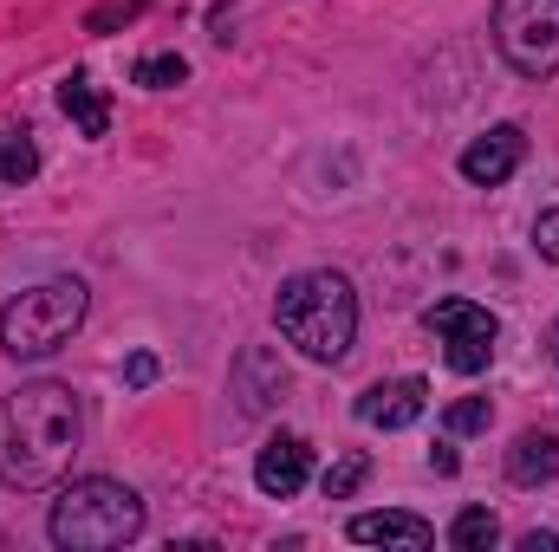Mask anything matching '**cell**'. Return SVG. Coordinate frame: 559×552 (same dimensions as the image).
<instances>
[{"label": "cell", "mask_w": 559, "mask_h": 552, "mask_svg": "<svg viewBox=\"0 0 559 552\" xmlns=\"http://www.w3.org/2000/svg\"><path fill=\"white\" fill-rule=\"evenodd\" d=\"M79 435H85V410H79L72 384H59V377L20 384L0 404V481L20 494L59 488L72 475Z\"/></svg>", "instance_id": "obj_1"}, {"label": "cell", "mask_w": 559, "mask_h": 552, "mask_svg": "<svg viewBox=\"0 0 559 552\" xmlns=\"http://www.w3.org/2000/svg\"><path fill=\"white\" fill-rule=\"evenodd\" d=\"M274 325L299 358L338 364L352 351V338H358V292H352V279L332 274V267H306V274L280 279Z\"/></svg>", "instance_id": "obj_2"}, {"label": "cell", "mask_w": 559, "mask_h": 552, "mask_svg": "<svg viewBox=\"0 0 559 552\" xmlns=\"http://www.w3.org/2000/svg\"><path fill=\"white\" fill-rule=\"evenodd\" d=\"M46 533L52 547L66 552H111L131 547L143 533V494L111 481V475H85V481H66L52 514H46Z\"/></svg>", "instance_id": "obj_3"}, {"label": "cell", "mask_w": 559, "mask_h": 552, "mask_svg": "<svg viewBox=\"0 0 559 552\" xmlns=\"http://www.w3.org/2000/svg\"><path fill=\"white\" fill-rule=\"evenodd\" d=\"M85 305H92V286L79 274H52L39 286H26L20 299H7L0 312V351L13 364H33V358H52L59 345H72V332L85 325Z\"/></svg>", "instance_id": "obj_4"}, {"label": "cell", "mask_w": 559, "mask_h": 552, "mask_svg": "<svg viewBox=\"0 0 559 552\" xmlns=\"http://www.w3.org/2000/svg\"><path fill=\"white\" fill-rule=\"evenodd\" d=\"M488 33H495V52L521 79H554L559 72V0H495Z\"/></svg>", "instance_id": "obj_5"}, {"label": "cell", "mask_w": 559, "mask_h": 552, "mask_svg": "<svg viewBox=\"0 0 559 552\" xmlns=\"http://www.w3.org/2000/svg\"><path fill=\"white\" fill-rule=\"evenodd\" d=\"M521 163H527V131H521V124H495V131H481V137L462 149L455 169H462L475 189H501Z\"/></svg>", "instance_id": "obj_6"}, {"label": "cell", "mask_w": 559, "mask_h": 552, "mask_svg": "<svg viewBox=\"0 0 559 552\" xmlns=\"http://www.w3.org/2000/svg\"><path fill=\"white\" fill-rule=\"evenodd\" d=\"M312 481V448H306V435H267V448L254 455V488L267 494V501H293L299 488Z\"/></svg>", "instance_id": "obj_7"}, {"label": "cell", "mask_w": 559, "mask_h": 552, "mask_svg": "<svg viewBox=\"0 0 559 552\" xmlns=\"http://www.w3.org/2000/svg\"><path fill=\"white\" fill-rule=\"evenodd\" d=\"M429 404V384L423 377H391V384H371L365 397H358V422H371V429H411Z\"/></svg>", "instance_id": "obj_8"}, {"label": "cell", "mask_w": 559, "mask_h": 552, "mask_svg": "<svg viewBox=\"0 0 559 552\" xmlns=\"http://www.w3.org/2000/svg\"><path fill=\"white\" fill-rule=\"evenodd\" d=\"M559 475V435L554 429H521L508 448V481L514 488H547Z\"/></svg>", "instance_id": "obj_9"}, {"label": "cell", "mask_w": 559, "mask_h": 552, "mask_svg": "<svg viewBox=\"0 0 559 552\" xmlns=\"http://www.w3.org/2000/svg\"><path fill=\"white\" fill-rule=\"evenodd\" d=\"M345 533H352L358 547H411V552L436 547V527L417 520V514H358Z\"/></svg>", "instance_id": "obj_10"}, {"label": "cell", "mask_w": 559, "mask_h": 552, "mask_svg": "<svg viewBox=\"0 0 559 552\" xmlns=\"http://www.w3.org/2000/svg\"><path fill=\"white\" fill-rule=\"evenodd\" d=\"M59 111L79 124V137H105V131H111V98H105L85 72H72V79L59 85Z\"/></svg>", "instance_id": "obj_11"}, {"label": "cell", "mask_w": 559, "mask_h": 552, "mask_svg": "<svg viewBox=\"0 0 559 552\" xmlns=\"http://www.w3.org/2000/svg\"><path fill=\"white\" fill-rule=\"evenodd\" d=\"M33 176H39V143H33V131L0 124V189H26Z\"/></svg>", "instance_id": "obj_12"}, {"label": "cell", "mask_w": 559, "mask_h": 552, "mask_svg": "<svg viewBox=\"0 0 559 552\" xmlns=\"http://www.w3.org/2000/svg\"><path fill=\"white\" fill-rule=\"evenodd\" d=\"M423 325L442 338V332H501V319L488 312V305H475V299H436L429 312H423Z\"/></svg>", "instance_id": "obj_13"}, {"label": "cell", "mask_w": 559, "mask_h": 552, "mask_svg": "<svg viewBox=\"0 0 559 552\" xmlns=\"http://www.w3.org/2000/svg\"><path fill=\"white\" fill-rule=\"evenodd\" d=\"M495 338H501V332H442V364H449L455 377H475V371H488Z\"/></svg>", "instance_id": "obj_14"}, {"label": "cell", "mask_w": 559, "mask_h": 552, "mask_svg": "<svg viewBox=\"0 0 559 552\" xmlns=\"http://www.w3.org/2000/svg\"><path fill=\"white\" fill-rule=\"evenodd\" d=\"M501 540V520L488 514V507H462L455 520H449V547L455 552H488Z\"/></svg>", "instance_id": "obj_15"}, {"label": "cell", "mask_w": 559, "mask_h": 552, "mask_svg": "<svg viewBox=\"0 0 559 552\" xmlns=\"http://www.w3.org/2000/svg\"><path fill=\"white\" fill-rule=\"evenodd\" d=\"M131 79H138L143 92H169V85H182V79H189V59H182V52H150V59H138V72H131Z\"/></svg>", "instance_id": "obj_16"}, {"label": "cell", "mask_w": 559, "mask_h": 552, "mask_svg": "<svg viewBox=\"0 0 559 552\" xmlns=\"http://www.w3.org/2000/svg\"><path fill=\"white\" fill-rule=\"evenodd\" d=\"M365 475H371V461H365V455H338V461L325 468V481H319V488H325V501H352V494L365 488Z\"/></svg>", "instance_id": "obj_17"}, {"label": "cell", "mask_w": 559, "mask_h": 552, "mask_svg": "<svg viewBox=\"0 0 559 552\" xmlns=\"http://www.w3.org/2000/svg\"><path fill=\"white\" fill-rule=\"evenodd\" d=\"M488 397H462V404H449V410H442V429H449V435H481V429H488Z\"/></svg>", "instance_id": "obj_18"}, {"label": "cell", "mask_w": 559, "mask_h": 552, "mask_svg": "<svg viewBox=\"0 0 559 552\" xmlns=\"http://www.w3.org/2000/svg\"><path fill=\"white\" fill-rule=\"evenodd\" d=\"M143 7H150V0H98V7L85 13V33H118V26L138 20Z\"/></svg>", "instance_id": "obj_19"}, {"label": "cell", "mask_w": 559, "mask_h": 552, "mask_svg": "<svg viewBox=\"0 0 559 552\" xmlns=\"http://www.w3.org/2000/svg\"><path fill=\"white\" fill-rule=\"evenodd\" d=\"M534 248H540L547 261H559V208H547V215L534 221Z\"/></svg>", "instance_id": "obj_20"}, {"label": "cell", "mask_w": 559, "mask_h": 552, "mask_svg": "<svg viewBox=\"0 0 559 552\" xmlns=\"http://www.w3.org/2000/svg\"><path fill=\"white\" fill-rule=\"evenodd\" d=\"M124 384H131V391H150V384H156V358H150V351H138V358L124 364Z\"/></svg>", "instance_id": "obj_21"}, {"label": "cell", "mask_w": 559, "mask_h": 552, "mask_svg": "<svg viewBox=\"0 0 559 552\" xmlns=\"http://www.w3.org/2000/svg\"><path fill=\"white\" fill-rule=\"evenodd\" d=\"M429 468H436V475H455V468H462V461H455V448H449V442H442V448H429Z\"/></svg>", "instance_id": "obj_22"}, {"label": "cell", "mask_w": 559, "mask_h": 552, "mask_svg": "<svg viewBox=\"0 0 559 552\" xmlns=\"http://www.w3.org/2000/svg\"><path fill=\"white\" fill-rule=\"evenodd\" d=\"M521 552H559V540H554V533H527V540H521Z\"/></svg>", "instance_id": "obj_23"}, {"label": "cell", "mask_w": 559, "mask_h": 552, "mask_svg": "<svg viewBox=\"0 0 559 552\" xmlns=\"http://www.w3.org/2000/svg\"><path fill=\"white\" fill-rule=\"evenodd\" d=\"M547 358H554V364H559V319H554V325H547Z\"/></svg>", "instance_id": "obj_24"}]
</instances>
